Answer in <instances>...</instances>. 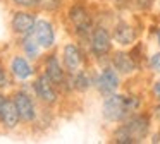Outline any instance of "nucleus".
<instances>
[{
  "mask_svg": "<svg viewBox=\"0 0 160 144\" xmlns=\"http://www.w3.org/2000/svg\"><path fill=\"white\" fill-rule=\"evenodd\" d=\"M152 130V120L146 113H131L121 125L115 127L112 132V141L117 144H136L143 142L150 136Z\"/></svg>",
  "mask_w": 160,
  "mask_h": 144,
  "instance_id": "obj_1",
  "label": "nucleus"
},
{
  "mask_svg": "<svg viewBox=\"0 0 160 144\" xmlns=\"http://www.w3.org/2000/svg\"><path fill=\"white\" fill-rule=\"evenodd\" d=\"M139 108H141V98L139 96L112 93L108 96H103L102 117L110 123H121L131 113L139 112Z\"/></svg>",
  "mask_w": 160,
  "mask_h": 144,
  "instance_id": "obj_2",
  "label": "nucleus"
},
{
  "mask_svg": "<svg viewBox=\"0 0 160 144\" xmlns=\"http://www.w3.org/2000/svg\"><path fill=\"white\" fill-rule=\"evenodd\" d=\"M88 45L90 51L95 58H105L112 53V33L105 26H95L88 36Z\"/></svg>",
  "mask_w": 160,
  "mask_h": 144,
  "instance_id": "obj_3",
  "label": "nucleus"
},
{
  "mask_svg": "<svg viewBox=\"0 0 160 144\" xmlns=\"http://www.w3.org/2000/svg\"><path fill=\"white\" fill-rule=\"evenodd\" d=\"M67 19H69L71 26H72L74 33L81 38H88L91 33V29L95 27V22H93V17H91L90 10L84 5H81V3L71 5Z\"/></svg>",
  "mask_w": 160,
  "mask_h": 144,
  "instance_id": "obj_4",
  "label": "nucleus"
},
{
  "mask_svg": "<svg viewBox=\"0 0 160 144\" xmlns=\"http://www.w3.org/2000/svg\"><path fill=\"white\" fill-rule=\"evenodd\" d=\"M93 86L97 88V91L102 96H108L112 93H117V89L121 88V74L112 65H107L95 75Z\"/></svg>",
  "mask_w": 160,
  "mask_h": 144,
  "instance_id": "obj_5",
  "label": "nucleus"
},
{
  "mask_svg": "<svg viewBox=\"0 0 160 144\" xmlns=\"http://www.w3.org/2000/svg\"><path fill=\"white\" fill-rule=\"evenodd\" d=\"M62 65L66 69V72L69 75L76 74L79 69H83L84 65V53L78 45L67 43L62 48Z\"/></svg>",
  "mask_w": 160,
  "mask_h": 144,
  "instance_id": "obj_6",
  "label": "nucleus"
},
{
  "mask_svg": "<svg viewBox=\"0 0 160 144\" xmlns=\"http://www.w3.org/2000/svg\"><path fill=\"white\" fill-rule=\"evenodd\" d=\"M31 34L43 50H50L55 45V27L48 19H36Z\"/></svg>",
  "mask_w": 160,
  "mask_h": 144,
  "instance_id": "obj_7",
  "label": "nucleus"
},
{
  "mask_svg": "<svg viewBox=\"0 0 160 144\" xmlns=\"http://www.w3.org/2000/svg\"><path fill=\"white\" fill-rule=\"evenodd\" d=\"M36 98H40V101L45 103V105H53L59 99V93H57V86L47 77L45 74L36 77L35 84H33Z\"/></svg>",
  "mask_w": 160,
  "mask_h": 144,
  "instance_id": "obj_8",
  "label": "nucleus"
},
{
  "mask_svg": "<svg viewBox=\"0 0 160 144\" xmlns=\"http://www.w3.org/2000/svg\"><path fill=\"white\" fill-rule=\"evenodd\" d=\"M110 65L121 75H131L139 69V64L134 60L132 53L131 51H124V50H119V51H114V53H112Z\"/></svg>",
  "mask_w": 160,
  "mask_h": 144,
  "instance_id": "obj_9",
  "label": "nucleus"
},
{
  "mask_svg": "<svg viewBox=\"0 0 160 144\" xmlns=\"http://www.w3.org/2000/svg\"><path fill=\"white\" fill-rule=\"evenodd\" d=\"M136 38H138L136 27L124 19L117 21L114 24V27H112V40L117 45H121V46H131V45H134Z\"/></svg>",
  "mask_w": 160,
  "mask_h": 144,
  "instance_id": "obj_10",
  "label": "nucleus"
},
{
  "mask_svg": "<svg viewBox=\"0 0 160 144\" xmlns=\"http://www.w3.org/2000/svg\"><path fill=\"white\" fill-rule=\"evenodd\" d=\"M14 103H16V108H18L19 112V117H21L22 122H35L36 115H38V112H36V106H35V101H33V98L28 94L26 91H18L14 94Z\"/></svg>",
  "mask_w": 160,
  "mask_h": 144,
  "instance_id": "obj_11",
  "label": "nucleus"
},
{
  "mask_svg": "<svg viewBox=\"0 0 160 144\" xmlns=\"http://www.w3.org/2000/svg\"><path fill=\"white\" fill-rule=\"evenodd\" d=\"M43 69H45V75L53 82L55 86H62L67 81V72L64 69V65L60 64V60L57 58V55H48L43 62Z\"/></svg>",
  "mask_w": 160,
  "mask_h": 144,
  "instance_id": "obj_12",
  "label": "nucleus"
},
{
  "mask_svg": "<svg viewBox=\"0 0 160 144\" xmlns=\"http://www.w3.org/2000/svg\"><path fill=\"white\" fill-rule=\"evenodd\" d=\"M35 22H36V17L31 12H28L26 9H22V10L14 12L12 21H11V27L18 36H26V34L33 33Z\"/></svg>",
  "mask_w": 160,
  "mask_h": 144,
  "instance_id": "obj_13",
  "label": "nucleus"
},
{
  "mask_svg": "<svg viewBox=\"0 0 160 144\" xmlns=\"http://www.w3.org/2000/svg\"><path fill=\"white\" fill-rule=\"evenodd\" d=\"M11 74L14 75L16 79H19V81H28V79L35 74L29 58L24 57V55H16L11 60Z\"/></svg>",
  "mask_w": 160,
  "mask_h": 144,
  "instance_id": "obj_14",
  "label": "nucleus"
},
{
  "mask_svg": "<svg viewBox=\"0 0 160 144\" xmlns=\"http://www.w3.org/2000/svg\"><path fill=\"white\" fill-rule=\"evenodd\" d=\"M21 122V117L19 112L16 108L14 99H5L4 106H2V112H0V123L5 127V129H16Z\"/></svg>",
  "mask_w": 160,
  "mask_h": 144,
  "instance_id": "obj_15",
  "label": "nucleus"
},
{
  "mask_svg": "<svg viewBox=\"0 0 160 144\" xmlns=\"http://www.w3.org/2000/svg\"><path fill=\"white\" fill-rule=\"evenodd\" d=\"M93 82H95V77L86 70V69H79L76 74L71 75V84L76 91L79 93H86L88 89L93 88Z\"/></svg>",
  "mask_w": 160,
  "mask_h": 144,
  "instance_id": "obj_16",
  "label": "nucleus"
},
{
  "mask_svg": "<svg viewBox=\"0 0 160 144\" xmlns=\"http://www.w3.org/2000/svg\"><path fill=\"white\" fill-rule=\"evenodd\" d=\"M21 48H22V51H24V57H28L29 60L38 58L40 57V51H42V46H40L38 41L33 38V34L21 36Z\"/></svg>",
  "mask_w": 160,
  "mask_h": 144,
  "instance_id": "obj_17",
  "label": "nucleus"
},
{
  "mask_svg": "<svg viewBox=\"0 0 160 144\" xmlns=\"http://www.w3.org/2000/svg\"><path fill=\"white\" fill-rule=\"evenodd\" d=\"M62 2L64 0H40L38 7L47 10V12H57L60 9V5H62Z\"/></svg>",
  "mask_w": 160,
  "mask_h": 144,
  "instance_id": "obj_18",
  "label": "nucleus"
},
{
  "mask_svg": "<svg viewBox=\"0 0 160 144\" xmlns=\"http://www.w3.org/2000/svg\"><path fill=\"white\" fill-rule=\"evenodd\" d=\"M148 67L152 69L155 74L160 75V51H157V53H153L148 57Z\"/></svg>",
  "mask_w": 160,
  "mask_h": 144,
  "instance_id": "obj_19",
  "label": "nucleus"
},
{
  "mask_svg": "<svg viewBox=\"0 0 160 144\" xmlns=\"http://www.w3.org/2000/svg\"><path fill=\"white\" fill-rule=\"evenodd\" d=\"M11 2L21 9H35V7H38L40 0H11Z\"/></svg>",
  "mask_w": 160,
  "mask_h": 144,
  "instance_id": "obj_20",
  "label": "nucleus"
},
{
  "mask_svg": "<svg viewBox=\"0 0 160 144\" xmlns=\"http://www.w3.org/2000/svg\"><path fill=\"white\" fill-rule=\"evenodd\" d=\"M134 2V5L138 7L139 10H150L153 7V2L155 0H132Z\"/></svg>",
  "mask_w": 160,
  "mask_h": 144,
  "instance_id": "obj_21",
  "label": "nucleus"
},
{
  "mask_svg": "<svg viewBox=\"0 0 160 144\" xmlns=\"http://www.w3.org/2000/svg\"><path fill=\"white\" fill-rule=\"evenodd\" d=\"M9 84V77H7V70L2 64H0V88H5Z\"/></svg>",
  "mask_w": 160,
  "mask_h": 144,
  "instance_id": "obj_22",
  "label": "nucleus"
},
{
  "mask_svg": "<svg viewBox=\"0 0 160 144\" xmlns=\"http://www.w3.org/2000/svg\"><path fill=\"white\" fill-rule=\"evenodd\" d=\"M152 96L160 103V79H158V81H155V82L152 84Z\"/></svg>",
  "mask_w": 160,
  "mask_h": 144,
  "instance_id": "obj_23",
  "label": "nucleus"
},
{
  "mask_svg": "<svg viewBox=\"0 0 160 144\" xmlns=\"http://www.w3.org/2000/svg\"><path fill=\"white\" fill-rule=\"evenodd\" d=\"M152 117L160 123V103L158 101H157V105H153V108H152Z\"/></svg>",
  "mask_w": 160,
  "mask_h": 144,
  "instance_id": "obj_24",
  "label": "nucleus"
},
{
  "mask_svg": "<svg viewBox=\"0 0 160 144\" xmlns=\"http://www.w3.org/2000/svg\"><path fill=\"white\" fill-rule=\"evenodd\" d=\"M152 142H155V144H160V130H157V132H153L152 134Z\"/></svg>",
  "mask_w": 160,
  "mask_h": 144,
  "instance_id": "obj_25",
  "label": "nucleus"
},
{
  "mask_svg": "<svg viewBox=\"0 0 160 144\" xmlns=\"http://www.w3.org/2000/svg\"><path fill=\"white\" fill-rule=\"evenodd\" d=\"M5 99H7V98H5V96H4V93L0 91V112H2V106H4Z\"/></svg>",
  "mask_w": 160,
  "mask_h": 144,
  "instance_id": "obj_26",
  "label": "nucleus"
},
{
  "mask_svg": "<svg viewBox=\"0 0 160 144\" xmlns=\"http://www.w3.org/2000/svg\"><path fill=\"white\" fill-rule=\"evenodd\" d=\"M155 38H157V45L160 46V27H157V31H155Z\"/></svg>",
  "mask_w": 160,
  "mask_h": 144,
  "instance_id": "obj_27",
  "label": "nucleus"
}]
</instances>
